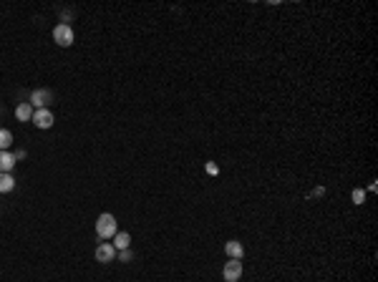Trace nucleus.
<instances>
[{
	"label": "nucleus",
	"mask_w": 378,
	"mask_h": 282,
	"mask_svg": "<svg viewBox=\"0 0 378 282\" xmlns=\"http://www.w3.org/2000/svg\"><path fill=\"white\" fill-rule=\"evenodd\" d=\"M96 235H98V240L114 237V235H116V217H114V214H101V217L96 219Z\"/></svg>",
	"instance_id": "nucleus-1"
},
{
	"label": "nucleus",
	"mask_w": 378,
	"mask_h": 282,
	"mask_svg": "<svg viewBox=\"0 0 378 282\" xmlns=\"http://www.w3.org/2000/svg\"><path fill=\"white\" fill-rule=\"evenodd\" d=\"M53 40H56L61 48H68V45L73 43V31H71V25H68V23H58V25L53 28Z\"/></svg>",
	"instance_id": "nucleus-2"
},
{
	"label": "nucleus",
	"mask_w": 378,
	"mask_h": 282,
	"mask_svg": "<svg viewBox=\"0 0 378 282\" xmlns=\"http://www.w3.org/2000/svg\"><path fill=\"white\" fill-rule=\"evenodd\" d=\"M222 277L224 282H237L242 277V260H230V262H224V267H222Z\"/></svg>",
	"instance_id": "nucleus-3"
},
{
	"label": "nucleus",
	"mask_w": 378,
	"mask_h": 282,
	"mask_svg": "<svg viewBox=\"0 0 378 282\" xmlns=\"http://www.w3.org/2000/svg\"><path fill=\"white\" fill-rule=\"evenodd\" d=\"M28 104L36 106V109H48V106L53 104V93H51L48 88H38V91L31 93V101H28Z\"/></svg>",
	"instance_id": "nucleus-4"
},
{
	"label": "nucleus",
	"mask_w": 378,
	"mask_h": 282,
	"mask_svg": "<svg viewBox=\"0 0 378 282\" xmlns=\"http://www.w3.org/2000/svg\"><path fill=\"white\" fill-rule=\"evenodd\" d=\"M33 123H36V126H38V129H51V126H53V114H51V111H48V109H36V111H33Z\"/></svg>",
	"instance_id": "nucleus-5"
},
{
	"label": "nucleus",
	"mask_w": 378,
	"mask_h": 282,
	"mask_svg": "<svg viewBox=\"0 0 378 282\" xmlns=\"http://www.w3.org/2000/svg\"><path fill=\"white\" fill-rule=\"evenodd\" d=\"M116 257V247L111 244V242H101L98 247H96V260L98 262H111Z\"/></svg>",
	"instance_id": "nucleus-6"
},
{
	"label": "nucleus",
	"mask_w": 378,
	"mask_h": 282,
	"mask_svg": "<svg viewBox=\"0 0 378 282\" xmlns=\"http://www.w3.org/2000/svg\"><path fill=\"white\" fill-rule=\"evenodd\" d=\"M224 252H227V257H230V260H242V254H245V247H242V242L230 240L227 244H224Z\"/></svg>",
	"instance_id": "nucleus-7"
},
{
	"label": "nucleus",
	"mask_w": 378,
	"mask_h": 282,
	"mask_svg": "<svg viewBox=\"0 0 378 282\" xmlns=\"http://www.w3.org/2000/svg\"><path fill=\"white\" fill-rule=\"evenodd\" d=\"M33 106L28 104V101H23V104H18V109H15V119L18 121H31L33 119Z\"/></svg>",
	"instance_id": "nucleus-8"
},
{
	"label": "nucleus",
	"mask_w": 378,
	"mask_h": 282,
	"mask_svg": "<svg viewBox=\"0 0 378 282\" xmlns=\"http://www.w3.org/2000/svg\"><path fill=\"white\" fill-rule=\"evenodd\" d=\"M13 189H15V179H13L10 174L0 171V194H8V192H13Z\"/></svg>",
	"instance_id": "nucleus-9"
},
{
	"label": "nucleus",
	"mask_w": 378,
	"mask_h": 282,
	"mask_svg": "<svg viewBox=\"0 0 378 282\" xmlns=\"http://www.w3.org/2000/svg\"><path fill=\"white\" fill-rule=\"evenodd\" d=\"M15 166V157L10 154V151H0V171H5V174H10V169Z\"/></svg>",
	"instance_id": "nucleus-10"
},
{
	"label": "nucleus",
	"mask_w": 378,
	"mask_h": 282,
	"mask_svg": "<svg viewBox=\"0 0 378 282\" xmlns=\"http://www.w3.org/2000/svg\"><path fill=\"white\" fill-rule=\"evenodd\" d=\"M129 244H131V235L129 232H116L114 235V247L121 252V249H129Z\"/></svg>",
	"instance_id": "nucleus-11"
},
{
	"label": "nucleus",
	"mask_w": 378,
	"mask_h": 282,
	"mask_svg": "<svg viewBox=\"0 0 378 282\" xmlns=\"http://www.w3.org/2000/svg\"><path fill=\"white\" fill-rule=\"evenodd\" d=\"M13 144V134L8 129H0V151H8Z\"/></svg>",
	"instance_id": "nucleus-12"
},
{
	"label": "nucleus",
	"mask_w": 378,
	"mask_h": 282,
	"mask_svg": "<svg viewBox=\"0 0 378 282\" xmlns=\"http://www.w3.org/2000/svg\"><path fill=\"white\" fill-rule=\"evenodd\" d=\"M350 197H353V204H363V201H366V192H363V189H353Z\"/></svg>",
	"instance_id": "nucleus-13"
},
{
	"label": "nucleus",
	"mask_w": 378,
	"mask_h": 282,
	"mask_svg": "<svg viewBox=\"0 0 378 282\" xmlns=\"http://www.w3.org/2000/svg\"><path fill=\"white\" fill-rule=\"evenodd\" d=\"M119 257H121V262H129V260H131V252H129V249H121Z\"/></svg>",
	"instance_id": "nucleus-14"
},
{
	"label": "nucleus",
	"mask_w": 378,
	"mask_h": 282,
	"mask_svg": "<svg viewBox=\"0 0 378 282\" xmlns=\"http://www.w3.org/2000/svg\"><path fill=\"white\" fill-rule=\"evenodd\" d=\"M207 171H210V174H217V171H219V169H217V164H207Z\"/></svg>",
	"instance_id": "nucleus-15"
},
{
	"label": "nucleus",
	"mask_w": 378,
	"mask_h": 282,
	"mask_svg": "<svg viewBox=\"0 0 378 282\" xmlns=\"http://www.w3.org/2000/svg\"><path fill=\"white\" fill-rule=\"evenodd\" d=\"M13 157H15V161H20V159H26V151H15Z\"/></svg>",
	"instance_id": "nucleus-16"
}]
</instances>
